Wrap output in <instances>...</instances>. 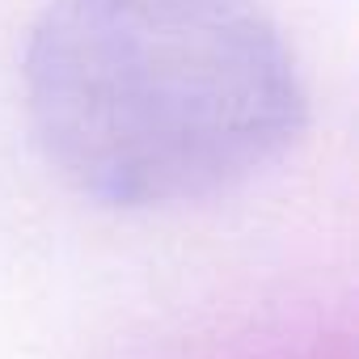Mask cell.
Instances as JSON below:
<instances>
[{
	"mask_svg": "<svg viewBox=\"0 0 359 359\" xmlns=\"http://www.w3.org/2000/svg\"><path fill=\"white\" fill-rule=\"evenodd\" d=\"M26 114L64 182L106 208H182L271 169L309 93L254 0H51Z\"/></svg>",
	"mask_w": 359,
	"mask_h": 359,
	"instance_id": "1",
	"label": "cell"
}]
</instances>
